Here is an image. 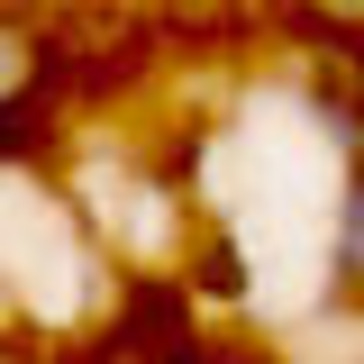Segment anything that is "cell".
Returning <instances> with one entry per match:
<instances>
[{
    "label": "cell",
    "mask_w": 364,
    "mask_h": 364,
    "mask_svg": "<svg viewBox=\"0 0 364 364\" xmlns=\"http://www.w3.org/2000/svg\"><path fill=\"white\" fill-rule=\"evenodd\" d=\"M328 310L364 318V146L346 155V182H337V228H328Z\"/></svg>",
    "instance_id": "obj_2"
},
{
    "label": "cell",
    "mask_w": 364,
    "mask_h": 364,
    "mask_svg": "<svg viewBox=\"0 0 364 364\" xmlns=\"http://www.w3.org/2000/svg\"><path fill=\"white\" fill-rule=\"evenodd\" d=\"M310 37H328L337 55H364V0H282Z\"/></svg>",
    "instance_id": "obj_3"
},
{
    "label": "cell",
    "mask_w": 364,
    "mask_h": 364,
    "mask_svg": "<svg viewBox=\"0 0 364 364\" xmlns=\"http://www.w3.org/2000/svg\"><path fill=\"white\" fill-rule=\"evenodd\" d=\"M55 82H64V28L37 0H0V146L55 109Z\"/></svg>",
    "instance_id": "obj_1"
}]
</instances>
